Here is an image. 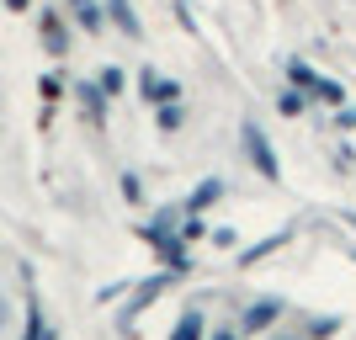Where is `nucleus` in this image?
<instances>
[{"label": "nucleus", "instance_id": "f257e3e1", "mask_svg": "<svg viewBox=\"0 0 356 340\" xmlns=\"http://www.w3.org/2000/svg\"><path fill=\"white\" fill-rule=\"evenodd\" d=\"M245 154H250V165L261 170L266 181H277L282 176V165H277V149H271V138L255 128V122H245Z\"/></svg>", "mask_w": 356, "mask_h": 340}, {"label": "nucleus", "instance_id": "f03ea898", "mask_svg": "<svg viewBox=\"0 0 356 340\" xmlns=\"http://www.w3.org/2000/svg\"><path fill=\"white\" fill-rule=\"evenodd\" d=\"M282 298H255L250 309H245V319H239V330H245V335H255V330H271L277 325V319H282Z\"/></svg>", "mask_w": 356, "mask_h": 340}, {"label": "nucleus", "instance_id": "7ed1b4c3", "mask_svg": "<svg viewBox=\"0 0 356 340\" xmlns=\"http://www.w3.org/2000/svg\"><path fill=\"white\" fill-rule=\"evenodd\" d=\"M138 90H144L149 106H165V102H181V86L170 74H154V70H138Z\"/></svg>", "mask_w": 356, "mask_h": 340}, {"label": "nucleus", "instance_id": "20e7f679", "mask_svg": "<svg viewBox=\"0 0 356 340\" xmlns=\"http://www.w3.org/2000/svg\"><path fill=\"white\" fill-rule=\"evenodd\" d=\"M38 32H43V48L54 54V59H64V54H70V27H64V16H59V11H43Z\"/></svg>", "mask_w": 356, "mask_h": 340}, {"label": "nucleus", "instance_id": "39448f33", "mask_svg": "<svg viewBox=\"0 0 356 340\" xmlns=\"http://www.w3.org/2000/svg\"><path fill=\"white\" fill-rule=\"evenodd\" d=\"M102 11H112V27H118L122 38H134V43H138V38H144V22H138L134 0H106Z\"/></svg>", "mask_w": 356, "mask_h": 340}, {"label": "nucleus", "instance_id": "423d86ee", "mask_svg": "<svg viewBox=\"0 0 356 340\" xmlns=\"http://www.w3.org/2000/svg\"><path fill=\"white\" fill-rule=\"evenodd\" d=\"M165 282H170V277H149V282H138V287H134V303L122 309V330L134 325V314H144V303H154V298L165 293Z\"/></svg>", "mask_w": 356, "mask_h": 340}, {"label": "nucleus", "instance_id": "0eeeda50", "mask_svg": "<svg viewBox=\"0 0 356 340\" xmlns=\"http://www.w3.org/2000/svg\"><path fill=\"white\" fill-rule=\"evenodd\" d=\"M170 340H208V319H202V309H181Z\"/></svg>", "mask_w": 356, "mask_h": 340}, {"label": "nucleus", "instance_id": "6e6552de", "mask_svg": "<svg viewBox=\"0 0 356 340\" xmlns=\"http://www.w3.org/2000/svg\"><path fill=\"white\" fill-rule=\"evenodd\" d=\"M70 11H74V22L86 32H102V22H106V11L96 6V0H70Z\"/></svg>", "mask_w": 356, "mask_h": 340}, {"label": "nucleus", "instance_id": "1a4fd4ad", "mask_svg": "<svg viewBox=\"0 0 356 340\" xmlns=\"http://www.w3.org/2000/svg\"><path fill=\"white\" fill-rule=\"evenodd\" d=\"M74 96H80V106H86V118H90V122H102V112H106V90L96 86V80H90V86H80Z\"/></svg>", "mask_w": 356, "mask_h": 340}, {"label": "nucleus", "instance_id": "9d476101", "mask_svg": "<svg viewBox=\"0 0 356 340\" xmlns=\"http://www.w3.org/2000/svg\"><path fill=\"white\" fill-rule=\"evenodd\" d=\"M218 197H223V181H202V186L186 197V213H202V207H213Z\"/></svg>", "mask_w": 356, "mask_h": 340}, {"label": "nucleus", "instance_id": "9b49d317", "mask_svg": "<svg viewBox=\"0 0 356 340\" xmlns=\"http://www.w3.org/2000/svg\"><path fill=\"white\" fill-rule=\"evenodd\" d=\"M309 96H314V102H325V106H341V102H346V90L335 86V80H314Z\"/></svg>", "mask_w": 356, "mask_h": 340}, {"label": "nucleus", "instance_id": "f8f14e48", "mask_svg": "<svg viewBox=\"0 0 356 340\" xmlns=\"http://www.w3.org/2000/svg\"><path fill=\"white\" fill-rule=\"evenodd\" d=\"M27 340H54V330H48V319H43V309H38V303L27 309Z\"/></svg>", "mask_w": 356, "mask_h": 340}, {"label": "nucleus", "instance_id": "ddd939ff", "mask_svg": "<svg viewBox=\"0 0 356 340\" xmlns=\"http://www.w3.org/2000/svg\"><path fill=\"white\" fill-rule=\"evenodd\" d=\"M122 80H128V74H122V70H118V64H106V70H102V74H96V86H102V90H106V96H118V90H122Z\"/></svg>", "mask_w": 356, "mask_h": 340}, {"label": "nucleus", "instance_id": "4468645a", "mask_svg": "<svg viewBox=\"0 0 356 340\" xmlns=\"http://www.w3.org/2000/svg\"><path fill=\"white\" fill-rule=\"evenodd\" d=\"M277 112H282V118H298V112H303V90H282V96H277Z\"/></svg>", "mask_w": 356, "mask_h": 340}, {"label": "nucleus", "instance_id": "2eb2a0df", "mask_svg": "<svg viewBox=\"0 0 356 340\" xmlns=\"http://www.w3.org/2000/svg\"><path fill=\"white\" fill-rule=\"evenodd\" d=\"M335 330H341V319H335V314H319V319H309V335H314V340H330Z\"/></svg>", "mask_w": 356, "mask_h": 340}, {"label": "nucleus", "instance_id": "dca6fc26", "mask_svg": "<svg viewBox=\"0 0 356 340\" xmlns=\"http://www.w3.org/2000/svg\"><path fill=\"white\" fill-rule=\"evenodd\" d=\"M287 80H293L298 90H314V80H319V74H314L309 64H298V59H293V64H287Z\"/></svg>", "mask_w": 356, "mask_h": 340}, {"label": "nucleus", "instance_id": "f3484780", "mask_svg": "<svg viewBox=\"0 0 356 340\" xmlns=\"http://www.w3.org/2000/svg\"><path fill=\"white\" fill-rule=\"evenodd\" d=\"M38 90H43V102H59V96H64L59 74H43V80H38Z\"/></svg>", "mask_w": 356, "mask_h": 340}, {"label": "nucleus", "instance_id": "a211bd4d", "mask_svg": "<svg viewBox=\"0 0 356 340\" xmlns=\"http://www.w3.org/2000/svg\"><path fill=\"white\" fill-rule=\"evenodd\" d=\"M160 128H165V133H170V128H181V106H176V102L160 106Z\"/></svg>", "mask_w": 356, "mask_h": 340}, {"label": "nucleus", "instance_id": "6ab92c4d", "mask_svg": "<svg viewBox=\"0 0 356 340\" xmlns=\"http://www.w3.org/2000/svg\"><path fill=\"white\" fill-rule=\"evenodd\" d=\"M122 197H128V202H138V197H144V186H138V176H122Z\"/></svg>", "mask_w": 356, "mask_h": 340}, {"label": "nucleus", "instance_id": "aec40b11", "mask_svg": "<svg viewBox=\"0 0 356 340\" xmlns=\"http://www.w3.org/2000/svg\"><path fill=\"white\" fill-rule=\"evenodd\" d=\"M213 340H239V330H218V335H213Z\"/></svg>", "mask_w": 356, "mask_h": 340}, {"label": "nucleus", "instance_id": "412c9836", "mask_svg": "<svg viewBox=\"0 0 356 340\" xmlns=\"http://www.w3.org/2000/svg\"><path fill=\"white\" fill-rule=\"evenodd\" d=\"M6 6H11V11H27V6H32V0H6Z\"/></svg>", "mask_w": 356, "mask_h": 340}, {"label": "nucleus", "instance_id": "4be33fe9", "mask_svg": "<svg viewBox=\"0 0 356 340\" xmlns=\"http://www.w3.org/2000/svg\"><path fill=\"white\" fill-rule=\"evenodd\" d=\"M271 340H303V335H271Z\"/></svg>", "mask_w": 356, "mask_h": 340}, {"label": "nucleus", "instance_id": "5701e85b", "mask_svg": "<svg viewBox=\"0 0 356 340\" xmlns=\"http://www.w3.org/2000/svg\"><path fill=\"white\" fill-rule=\"evenodd\" d=\"M0 325H6V298H0Z\"/></svg>", "mask_w": 356, "mask_h": 340}]
</instances>
